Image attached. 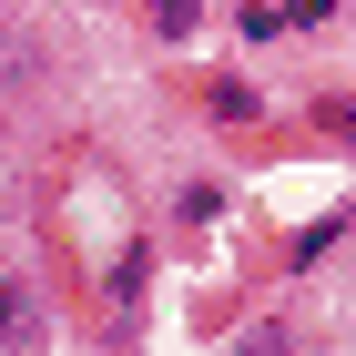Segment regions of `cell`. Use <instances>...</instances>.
<instances>
[{"mask_svg":"<svg viewBox=\"0 0 356 356\" xmlns=\"http://www.w3.org/2000/svg\"><path fill=\"white\" fill-rule=\"evenodd\" d=\"M0 82H41V41H0Z\"/></svg>","mask_w":356,"mask_h":356,"instance_id":"cell-1","label":"cell"},{"mask_svg":"<svg viewBox=\"0 0 356 356\" xmlns=\"http://www.w3.org/2000/svg\"><path fill=\"white\" fill-rule=\"evenodd\" d=\"M10 336H31V296L21 285H0V346H10Z\"/></svg>","mask_w":356,"mask_h":356,"instance_id":"cell-2","label":"cell"},{"mask_svg":"<svg viewBox=\"0 0 356 356\" xmlns=\"http://www.w3.org/2000/svg\"><path fill=\"white\" fill-rule=\"evenodd\" d=\"M153 21H163V31H193V21H204V0H153Z\"/></svg>","mask_w":356,"mask_h":356,"instance_id":"cell-3","label":"cell"},{"mask_svg":"<svg viewBox=\"0 0 356 356\" xmlns=\"http://www.w3.org/2000/svg\"><path fill=\"white\" fill-rule=\"evenodd\" d=\"M245 356H296V346H285V326H254V336H245Z\"/></svg>","mask_w":356,"mask_h":356,"instance_id":"cell-4","label":"cell"}]
</instances>
